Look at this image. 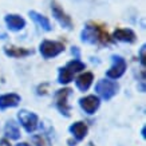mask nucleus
Returning <instances> with one entry per match:
<instances>
[{"mask_svg":"<svg viewBox=\"0 0 146 146\" xmlns=\"http://www.w3.org/2000/svg\"><path fill=\"white\" fill-rule=\"evenodd\" d=\"M8 36H7V32H4L1 28H0V39H7Z\"/></svg>","mask_w":146,"mask_h":146,"instance_id":"obj_22","label":"nucleus"},{"mask_svg":"<svg viewBox=\"0 0 146 146\" xmlns=\"http://www.w3.org/2000/svg\"><path fill=\"white\" fill-rule=\"evenodd\" d=\"M119 91V83L114 79H99L95 84V93L103 101H110Z\"/></svg>","mask_w":146,"mask_h":146,"instance_id":"obj_2","label":"nucleus"},{"mask_svg":"<svg viewBox=\"0 0 146 146\" xmlns=\"http://www.w3.org/2000/svg\"><path fill=\"white\" fill-rule=\"evenodd\" d=\"M71 52H72V55H75L76 59H79V48H78V47H72Z\"/></svg>","mask_w":146,"mask_h":146,"instance_id":"obj_21","label":"nucleus"},{"mask_svg":"<svg viewBox=\"0 0 146 146\" xmlns=\"http://www.w3.org/2000/svg\"><path fill=\"white\" fill-rule=\"evenodd\" d=\"M51 12H52V16L56 19V22L66 30H72V20L71 18L67 15L63 8L58 4L56 1H52L51 3Z\"/></svg>","mask_w":146,"mask_h":146,"instance_id":"obj_8","label":"nucleus"},{"mask_svg":"<svg viewBox=\"0 0 146 146\" xmlns=\"http://www.w3.org/2000/svg\"><path fill=\"white\" fill-rule=\"evenodd\" d=\"M32 141L36 146H48V139H46V137L43 134H39V135H34L32 137Z\"/></svg>","mask_w":146,"mask_h":146,"instance_id":"obj_19","label":"nucleus"},{"mask_svg":"<svg viewBox=\"0 0 146 146\" xmlns=\"http://www.w3.org/2000/svg\"><path fill=\"white\" fill-rule=\"evenodd\" d=\"M113 39L123 42V43H134L137 36H135V32L130 28H117L113 34Z\"/></svg>","mask_w":146,"mask_h":146,"instance_id":"obj_14","label":"nucleus"},{"mask_svg":"<svg viewBox=\"0 0 146 146\" xmlns=\"http://www.w3.org/2000/svg\"><path fill=\"white\" fill-rule=\"evenodd\" d=\"M15 146H31V145H28L26 142H22V143H18V145H15Z\"/></svg>","mask_w":146,"mask_h":146,"instance_id":"obj_24","label":"nucleus"},{"mask_svg":"<svg viewBox=\"0 0 146 146\" xmlns=\"http://www.w3.org/2000/svg\"><path fill=\"white\" fill-rule=\"evenodd\" d=\"M145 51H146V46L142 44L139 48V63L142 67H145Z\"/></svg>","mask_w":146,"mask_h":146,"instance_id":"obj_20","label":"nucleus"},{"mask_svg":"<svg viewBox=\"0 0 146 146\" xmlns=\"http://www.w3.org/2000/svg\"><path fill=\"white\" fill-rule=\"evenodd\" d=\"M4 134L8 139H13V141H18L19 138L22 137V133H20V127L19 125L15 122L13 119H9L5 122L4 126Z\"/></svg>","mask_w":146,"mask_h":146,"instance_id":"obj_15","label":"nucleus"},{"mask_svg":"<svg viewBox=\"0 0 146 146\" xmlns=\"http://www.w3.org/2000/svg\"><path fill=\"white\" fill-rule=\"evenodd\" d=\"M63 51H64V44L62 42H58V40L46 39L39 44V52L44 59L55 58L58 55H60Z\"/></svg>","mask_w":146,"mask_h":146,"instance_id":"obj_5","label":"nucleus"},{"mask_svg":"<svg viewBox=\"0 0 146 146\" xmlns=\"http://www.w3.org/2000/svg\"><path fill=\"white\" fill-rule=\"evenodd\" d=\"M28 15H30V18H31L32 20H34V22H35L40 28H42V30H44V31H51V30H52L51 23H50V20L46 18L44 15L36 12V11H30Z\"/></svg>","mask_w":146,"mask_h":146,"instance_id":"obj_16","label":"nucleus"},{"mask_svg":"<svg viewBox=\"0 0 146 146\" xmlns=\"http://www.w3.org/2000/svg\"><path fill=\"white\" fill-rule=\"evenodd\" d=\"M4 22L8 27V30L11 31H20L26 27V20L20 16V15H15V13H8L5 15L4 18Z\"/></svg>","mask_w":146,"mask_h":146,"instance_id":"obj_12","label":"nucleus"},{"mask_svg":"<svg viewBox=\"0 0 146 146\" xmlns=\"http://www.w3.org/2000/svg\"><path fill=\"white\" fill-rule=\"evenodd\" d=\"M18 119L20 122L24 130H26L27 133H34L38 126H39V117L38 114H35L34 111H28L26 109H23L18 113Z\"/></svg>","mask_w":146,"mask_h":146,"instance_id":"obj_6","label":"nucleus"},{"mask_svg":"<svg viewBox=\"0 0 146 146\" xmlns=\"http://www.w3.org/2000/svg\"><path fill=\"white\" fill-rule=\"evenodd\" d=\"M80 40L83 43H87V44H98V46H107L113 43V38L109 35L106 28L93 22L87 23L86 27L82 30Z\"/></svg>","mask_w":146,"mask_h":146,"instance_id":"obj_1","label":"nucleus"},{"mask_svg":"<svg viewBox=\"0 0 146 146\" xmlns=\"http://www.w3.org/2000/svg\"><path fill=\"white\" fill-rule=\"evenodd\" d=\"M127 70V62L123 56L121 55H111V66L110 68L106 71V76L109 79H119L121 76L125 75V72Z\"/></svg>","mask_w":146,"mask_h":146,"instance_id":"obj_4","label":"nucleus"},{"mask_svg":"<svg viewBox=\"0 0 146 146\" xmlns=\"http://www.w3.org/2000/svg\"><path fill=\"white\" fill-rule=\"evenodd\" d=\"M74 80V74L70 72V71L67 70L66 67H59L58 68V83L59 84H68L71 83Z\"/></svg>","mask_w":146,"mask_h":146,"instance_id":"obj_17","label":"nucleus"},{"mask_svg":"<svg viewBox=\"0 0 146 146\" xmlns=\"http://www.w3.org/2000/svg\"><path fill=\"white\" fill-rule=\"evenodd\" d=\"M78 102H79L80 109L89 115L95 114L101 106V98L98 95H86V97L80 98Z\"/></svg>","mask_w":146,"mask_h":146,"instance_id":"obj_7","label":"nucleus"},{"mask_svg":"<svg viewBox=\"0 0 146 146\" xmlns=\"http://www.w3.org/2000/svg\"><path fill=\"white\" fill-rule=\"evenodd\" d=\"M22 97L16 93H8L0 95V111H4L7 109H12L20 105Z\"/></svg>","mask_w":146,"mask_h":146,"instance_id":"obj_9","label":"nucleus"},{"mask_svg":"<svg viewBox=\"0 0 146 146\" xmlns=\"http://www.w3.org/2000/svg\"><path fill=\"white\" fill-rule=\"evenodd\" d=\"M64 67H66L70 72H72L74 75L78 74V72H82L83 70H86V64H84L80 59H76V58L75 59H72V60H70Z\"/></svg>","mask_w":146,"mask_h":146,"instance_id":"obj_18","label":"nucleus"},{"mask_svg":"<svg viewBox=\"0 0 146 146\" xmlns=\"http://www.w3.org/2000/svg\"><path fill=\"white\" fill-rule=\"evenodd\" d=\"M68 131H70V134L72 137L75 138V142H80L86 138V135L89 133V127H87V125L84 122L78 121V122H74L72 125H70Z\"/></svg>","mask_w":146,"mask_h":146,"instance_id":"obj_11","label":"nucleus"},{"mask_svg":"<svg viewBox=\"0 0 146 146\" xmlns=\"http://www.w3.org/2000/svg\"><path fill=\"white\" fill-rule=\"evenodd\" d=\"M94 82V74L90 72V71H86V72H82L80 75L76 76L75 79V86L79 91H87V90L91 87V84Z\"/></svg>","mask_w":146,"mask_h":146,"instance_id":"obj_13","label":"nucleus"},{"mask_svg":"<svg viewBox=\"0 0 146 146\" xmlns=\"http://www.w3.org/2000/svg\"><path fill=\"white\" fill-rule=\"evenodd\" d=\"M3 51L7 56L15 58V59H22V58H27L34 54V50L31 48H24V47H16L13 44H7L3 47Z\"/></svg>","mask_w":146,"mask_h":146,"instance_id":"obj_10","label":"nucleus"},{"mask_svg":"<svg viewBox=\"0 0 146 146\" xmlns=\"http://www.w3.org/2000/svg\"><path fill=\"white\" fill-rule=\"evenodd\" d=\"M87 146H95V145H94L93 142H89V143H87Z\"/></svg>","mask_w":146,"mask_h":146,"instance_id":"obj_25","label":"nucleus"},{"mask_svg":"<svg viewBox=\"0 0 146 146\" xmlns=\"http://www.w3.org/2000/svg\"><path fill=\"white\" fill-rule=\"evenodd\" d=\"M145 130H146V127H145V126H142V129H141V135H142V138H143V139H145V138H146Z\"/></svg>","mask_w":146,"mask_h":146,"instance_id":"obj_23","label":"nucleus"},{"mask_svg":"<svg viewBox=\"0 0 146 146\" xmlns=\"http://www.w3.org/2000/svg\"><path fill=\"white\" fill-rule=\"evenodd\" d=\"M72 94V90L70 87H63V89H59L55 91L54 94V103H55V107L56 110L66 118H70L71 117V106L68 103V97Z\"/></svg>","mask_w":146,"mask_h":146,"instance_id":"obj_3","label":"nucleus"}]
</instances>
